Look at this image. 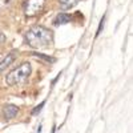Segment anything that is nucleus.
<instances>
[{
  "label": "nucleus",
  "instance_id": "f257e3e1",
  "mask_svg": "<svg viewBox=\"0 0 133 133\" xmlns=\"http://www.w3.org/2000/svg\"><path fill=\"white\" fill-rule=\"evenodd\" d=\"M25 43L33 49H45L49 48L53 41V33L51 29L43 27V25H35L29 28V31L25 33Z\"/></svg>",
  "mask_w": 133,
  "mask_h": 133
},
{
  "label": "nucleus",
  "instance_id": "f03ea898",
  "mask_svg": "<svg viewBox=\"0 0 133 133\" xmlns=\"http://www.w3.org/2000/svg\"><path fill=\"white\" fill-rule=\"evenodd\" d=\"M32 73V66L29 63H23L21 65H19L17 68H15L14 71H11L7 77H5V83L8 85H17L24 83Z\"/></svg>",
  "mask_w": 133,
  "mask_h": 133
},
{
  "label": "nucleus",
  "instance_id": "7ed1b4c3",
  "mask_svg": "<svg viewBox=\"0 0 133 133\" xmlns=\"http://www.w3.org/2000/svg\"><path fill=\"white\" fill-rule=\"evenodd\" d=\"M44 5L45 0H27L24 4V14L28 17H33L44 9Z\"/></svg>",
  "mask_w": 133,
  "mask_h": 133
},
{
  "label": "nucleus",
  "instance_id": "20e7f679",
  "mask_svg": "<svg viewBox=\"0 0 133 133\" xmlns=\"http://www.w3.org/2000/svg\"><path fill=\"white\" fill-rule=\"evenodd\" d=\"M2 112H3V118H4L5 121L12 120V118H15V117L17 116V113H19V107H16V105H14V104H5V105L3 107V109H2Z\"/></svg>",
  "mask_w": 133,
  "mask_h": 133
},
{
  "label": "nucleus",
  "instance_id": "39448f33",
  "mask_svg": "<svg viewBox=\"0 0 133 133\" xmlns=\"http://www.w3.org/2000/svg\"><path fill=\"white\" fill-rule=\"evenodd\" d=\"M16 57H17V51L15 49V51H12V52H9L7 56L0 61V73H3L8 66L12 64L15 60H16Z\"/></svg>",
  "mask_w": 133,
  "mask_h": 133
},
{
  "label": "nucleus",
  "instance_id": "423d86ee",
  "mask_svg": "<svg viewBox=\"0 0 133 133\" xmlns=\"http://www.w3.org/2000/svg\"><path fill=\"white\" fill-rule=\"evenodd\" d=\"M72 20V16L68 15V14H57V16L53 19V24L55 25H61V24H66V23H69V21Z\"/></svg>",
  "mask_w": 133,
  "mask_h": 133
},
{
  "label": "nucleus",
  "instance_id": "0eeeda50",
  "mask_svg": "<svg viewBox=\"0 0 133 133\" xmlns=\"http://www.w3.org/2000/svg\"><path fill=\"white\" fill-rule=\"evenodd\" d=\"M77 3H79V0H59V5L61 9H69Z\"/></svg>",
  "mask_w": 133,
  "mask_h": 133
},
{
  "label": "nucleus",
  "instance_id": "6e6552de",
  "mask_svg": "<svg viewBox=\"0 0 133 133\" xmlns=\"http://www.w3.org/2000/svg\"><path fill=\"white\" fill-rule=\"evenodd\" d=\"M32 56H36V57H39V59H43V60H45V61H48V63H55V61H56L53 57H48L47 55L37 53V52H32Z\"/></svg>",
  "mask_w": 133,
  "mask_h": 133
},
{
  "label": "nucleus",
  "instance_id": "1a4fd4ad",
  "mask_svg": "<svg viewBox=\"0 0 133 133\" xmlns=\"http://www.w3.org/2000/svg\"><path fill=\"white\" fill-rule=\"evenodd\" d=\"M44 105H45V101H43V103H41L40 105H37V107H36L35 109H33V110H32V115H33V116H35V115H37V113L40 112V110L43 109V107H44Z\"/></svg>",
  "mask_w": 133,
  "mask_h": 133
},
{
  "label": "nucleus",
  "instance_id": "9d476101",
  "mask_svg": "<svg viewBox=\"0 0 133 133\" xmlns=\"http://www.w3.org/2000/svg\"><path fill=\"white\" fill-rule=\"evenodd\" d=\"M104 21H105V19L103 17V19H101V21H100V27H98V29H97V35H98L100 32H101V29H103V25H104Z\"/></svg>",
  "mask_w": 133,
  "mask_h": 133
},
{
  "label": "nucleus",
  "instance_id": "9b49d317",
  "mask_svg": "<svg viewBox=\"0 0 133 133\" xmlns=\"http://www.w3.org/2000/svg\"><path fill=\"white\" fill-rule=\"evenodd\" d=\"M4 41H5V35H4L3 32H0V44L4 43Z\"/></svg>",
  "mask_w": 133,
  "mask_h": 133
},
{
  "label": "nucleus",
  "instance_id": "f8f14e48",
  "mask_svg": "<svg viewBox=\"0 0 133 133\" xmlns=\"http://www.w3.org/2000/svg\"><path fill=\"white\" fill-rule=\"evenodd\" d=\"M41 132V125H39V128H37V133H40Z\"/></svg>",
  "mask_w": 133,
  "mask_h": 133
}]
</instances>
